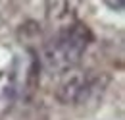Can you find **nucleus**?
<instances>
[{
    "label": "nucleus",
    "mask_w": 125,
    "mask_h": 120,
    "mask_svg": "<svg viewBox=\"0 0 125 120\" xmlns=\"http://www.w3.org/2000/svg\"><path fill=\"white\" fill-rule=\"evenodd\" d=\"M0 25H2V19H0Z\"/></svg>",
    "instance_id": "6"
},
{
    "label": "nucleus",
    "mask_w": 125,
    "mask_h": 120,
    "mask_svg": "<svg viewBox=\"0 0 125 120\" xmlns=\"http://www.w3.org/2000/svg\"><path fill=\"white\" fill-rule=\"evenodd\" d=\"M69 12H71L69 0H46V14L50 19H54V21L65 19Z\"/></svg>",
    "instance_id": "4"
},
{
    "label": "nucleus",
    "mask_w": 125,
    "mask_h": 120,
    "mask_svg": "<svg viewBox=\"0 0 125 120\" xmlns=\"http://www.w3.org/2000/svg\"><path fill=\"white\" fill-rule=\"evenodd\" d=\"M98 77L89 70H77L71 68L65 74L56 87V99L63 105H77L89 99V95L94 91Z\"/></svg>",
    "instance_id": "2"
},
{
    "label": "nucleus",
    "mask_w": 125,
    "mask_h": 120,
    "mask_svg": "<svg viewBox=\"0 0 125 120\" xmlns=\"http://www.w3.org/2000/svg\"><path fill=\"white\" fill-rule=\"evenodd\" d=\"M91 41V29L81 21H71L44 45L41 56L42 68L48 74H65L79 64Z\"/></svg>",
    "instance_id": "1"
},
{
    "label": "nucleus",
    "mask_w": 125,
    "mask_h": 120,
    "mask_svg": "<svg viewBox=\"0 0 125 120\" xmlns=\"http://www.w3.org/2000/svg\"><path fill=\"white\" fill-rule=\"evenodd\" d=\"M102 2L114 12H121L123 10V0H102Z\"/></svg>",
    "instance_id": "5"
},
{
    "label": "nucleus",
    "mask_w": 125,
    "mask_h": 120,
    "mask_svg": "<svg viewBox=\"0 0 125 120\" xmlns=\"http://www.w3.org/2000/svg\"><path fill=\"white\" fill-rule=\"evenodd\" d=\"M27 79L25 60H16L10 68L0 72V116L6 114L16 103Z\"/></svg>",
    "instance_id": "3"
}]
</instances>
